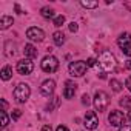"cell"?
<instances>
[{
	"mask_svg": "<svg viewBox=\"0 0 131 131\" xmlns=\"http://www.w3.org/2000/svg\"><path fill=\"white\" fill-rule=\"evenodd\" d=\"M128 117H129V119H131V110H129V114H128Z\"/></svg>",
	"mask_w": 131,
	"mask_h": 131,
	"instance_id": "cell-31",
	"label": "cell"
},
{
	"mask_svg": "<svg viewBox=\"0 0 131 131\" xmlns=\"http://www.w3.org/2000/svg\"><path fill=\"white\" fill-rule=\"evenodd\" d=\"M110 85H111V88H113V90H114L116 93H119V91L122 90V83H120L119 80H116V79H111Z\"/></svg>",
	"mask_w": 131,
	"mask_h": 131,
	"instance_id": "cell-19",
	"label": "cell"
},
{
	"mask_svg": "<svg viewBox=\"0 0 131 131\" xmlns=\"http://www.w3.org/2000/svg\"><path fill=\"white\" fill-rule=\"evenodd\" d=\"M128 67H129V68H131V62H129V63H128Z\"/></svg>",
	"mask_w": 131,
	"mask_h": 131,
	"instance_id": "cell-32",
	"label": "cell"
},
{
	"mask_svg": "<svg viewBox=\"0 0 131 131\" xmlns=\"http://www.w3.org/2000/svg\"><path fill=\"white\" fill-rule=\"evenodd\" d=\"M65 23V16H57L54 19V26H62Z\"/></svg>",
	"mask_w": 131,
	"mask_h": 131,
	"instance_id": "cell-22",
	"label": "cell"
},
{
	"mask_svg": "<svg viewBox=\"0 0 131 131\" xmlns=\"http://www.w3.org/2000/svg\"><path fill=\"white\" fill-rule=\"evenodd\" d=\"M99 65H100L105 71H113V70L116 68V59H114V56H113L110 51H103V52L100 54Z\"/></svg>",
	"mask_w": 131,
	"mask_h": 131,
	"instance_id": "cell-2",
	"label": "cell"
},
{
	"mask_svg": "<svg viewBox=\"0 0 131 131\" xmlns=\"http://www.w3.org/2000/svg\"><path fill=\"white\" fill-rule=\"evenodd\" d=\"M13 22H14L13 17H9V16H2V17H0V29L9 28V26L13 25Z\"/></svg>",
	"mask_w": 131,
	"mask_h": 131,
	"instance_id": "cell-14",
	"label": "cell"
},
{
	"mask_svg": "<svg viewBox=\"0 0 131 131\" xmlns=\"http://www.w3.org/2000/svg\"><path fill=\"white\" fill-rule=\"evenodd\" d=\"M83 125L86 126V129H96L99 125V117L94 111H86L85 119H83Z\"/></svg>",
	"mask_w": 131,
	"mask_h": 131,
	"instance_id": "cell-8",
	"label": "cell"
},
{
	"mask_svg": "<svg viewBox=\"0 0 131 131\" xmlns=\"http://www.w3.org/2000/svg\"><path fill=\"white\" fill-rule=\"evenodd\" d=\"M86 68L88 65L82 60H76V62H71L70 67H68V71L73 77H82L85 73H86Z\"/></svg>",
	"mask_w": 131,
	"mask_h": 131,
	"instance_id": "cell-5",
	"label": "cell"
},
{
	"mask_svg": "<svg viewBox=\"0 0 131 131\" xmlns=\"http://www.w3.org/2000/svg\"><path fill=\"white\" fill-rule=\"evenodd\" d=\"M117 45H119V48L122 49V52H123L125 56L131 57V36H129L128 32H123V34L119 36Z\"/></svg>",
	"mask_w": 131,
	"mask_h": 131,
	"instance_id": "cell-6",
	"label": "cell"
},
{
	"mask_svg": "<svg viewBox=\"0 0 131 131\" xmlns=\"http://www.w3.org/2000/svg\"><path fill=\"white\" fill-rule=\"evenodd\" d=\"M77 29H79L77 23H74V22H73V23H70V31H71V32H76Z\"/></svg>",
	"mask_w": 131,
	"mask_h": 131,
	"instance_id": "cell-26",
	"label": "cell"
},
{
	"mask_svg": "<svg viewBox=\"0 0 131 131\" xmlns=\"http://www.w3.org/2000/svg\"><path fill=\"white\" fill-rule=\"evenodd\" d=\"M120 106H123V108H129L131 110V97L129 96H123L122 99H120Z\"/></svg>",
	"mask_w": 131,
	"mask_h": 131,
	"instance_id": "cell-18",
	"label": "cell"
},
{
	"mask_svg": "<svg viewBox=\"0 0 131 131\" xmlns=\"http://www.w3.org/2000/svg\"><path fill=\"white\" fill-rule=\"evenodd\" d=\"M34 70V63L31 62V59H22L20 62H17V73L22 76H28L31 74Z\"/></svg>",
	"mask_w": 131,
	"mask_h": 131,
	"instance_id": "cell-7",
	"label": "cell"
},
{
	"mask_svg": "<svg viewBox=\"0 0 131 131\" xmlns=\"http://www.w3.org/2000/svg\"><path fill=\"white\" fill-rule=\"evenodd\" d=\"M125 85H126V88H128V90L131 91V76H129V77L126 79V82H125Z\"/></svg>",
	"mask_w": 131,
	"mask_h": 131,
	"instance_id": "cell-29",
	"label": "cell"
},
{
	"mask_svg": "<svg viewBox=\"0 0 131 131\" xmlns=\"http://www.w3.org/2000/svg\"><path fill=\"white\" fill-rule=\"evenodd\" d=\"M40 14H42L43 19H56V17H54V11H52L51 8H48V6L42 8V9H40Z\"/></svg>",
	"mask_w": 131,
	"mask_h": 131,
	"instance_id": "cell-16",
	"label": "cell"
},
{
	"mask_svg": "<svg viewBox=\"0 0 131 131\" xmlns=\"http://www.w3.org/2000/svg\"><path fill=\"white\" fill-rule=\"evenodd\" d=\"M54 90H56V82L51 80V79L45 80V82L40 85V93H42L43 96H46V97H49V96L54 93Z\"/></svg>",
	"mask_w": 131,
	"mask_h": 131,
	"instance_id": "cell-11",
	"label": "cell"
},
{
	"mask_svg": "<svg viewBox=\"0 0 131 131\" xmlns=\"http://www.w3.org/2000/svg\"><path fill=\"white\" fill-rule=\"evenodd\" d=\"M0 76H2L3 80H9V79L13 77V70H11L9 67H3V70H2V73H0Z\"/></svg>",
	"mask_w": 131,
	"mask_h": 131,
	"instance_id": "cell-17",
	"label": "cell"
},
{
	"mask_svg": "<svg viewBox=\"0 0 131 131\" xmlns=\"http://www.w3.org/2000/svg\"><path fill=\"white\" fill-rule=\"evenodd\" d=\"M119 131H131V126L123 125V126H120V128H119Z\"/></svg>",
	"mask_w": 131,
	"mask_h": 131,
	"instance_id": "cell-28",
	"label": "cell"
},
{
	"mask_svg": "<svg viewBox=\"0 0 131 131\" xmlns=\"http://www.w3.org/2000/svg\"><path fill=\"white\" fill-rule=\"evenodd\" d=\"M108 122L113 125V126H123L125 123V116L122 111H111L110 116H108Z\"/></svg>",
	"mask_w": 131,
	"mask_h": 131,
	"instance_id": "cell-10",
	"label": "cell"
},
{
	"mask_svg": "<svg viewBox=\"0 0 131 131\" xmlns=\"http://www.w3.org/2000/svg\"><path fill=\"white\" fill-rule=\"evenodd\" d=\"M26 37L32 42H42L45 39V32H43V29H40L37 26H31L26 29Z\"/></svg>",
	"mask_w": 131,
	"mask_h": 131,
	"instance_id": "cell-9",
	"label": "cell"
},
{
	"mask_svg": "<svg viewBox=\"0 0 131 131\" xmlns=\"http://www.w3.org/2000/svg\"><path fill=\"white\" fill-rule=\"evenodd\" d=\"M29 94H31V90H29V85H26V83H19L14 90V99L19 103H25L28 100Z\"/></svg>",
	"mask_w": 131,
	"mask_h": 131,
	"instance_id": "cell-3",
	"label": "cell"
},
{
	"mask_svg": "<svg viewBox=\"0 0 131 131\" xmlns=\"http://www.w3.org/2000/svg\"><path fill=\"white\" fill-rule=\"evenodd\" d=\"M82 103H83V105H90V103H91V99H90L88 94H83V96H82Z\"/></svg>",
	"mask_w": 131,
	"mask_h": 131,
	"instance_id": "cell-25",
	"label": "cell"
},
{
	"mask_svg": "<svg viewBox=\"0 0 131 131\" xmlns=\"http://www.w3.org/2000/svg\"><path fill=\"white\" fill-rule=\"evenodd\" d=\"M93 103H94L96 111L102 113V111H105V110L108 108V105H110V97H108V94H106L105 91H97V93L94 94Z\"/></svg>",
	"mask_w": 131,
	"mask_h": 131,
	"instance_id": "cell-1",
	"label": "cell"
},
{
	"mask_svg": "<svg viewBox=\"0 0 131 131\" xmlns=\"http://www.w3.org/2000/svg\"><path fill=\"white\" fill-rule=\"evenodd\" d=\"M20 116H22V111H20V110H14V111H13V114H11L13 120H19V119H20Z\"/></svg>",
	"mask_w": 131,
	"mask_h": 131,
	"instance_id": "cell-23",
	"label": "cell"
},
{
	"mask_svg": "<svg viewBox=\"0 0 131 131\" xmlns=\"http://www.w3.org/2000/svg\"><path fill=\"white\" fill-rule=\"evenodd\" d=\"M76 91H77V85L74 82H71V80L65 82V90H63V97L65 99H73Z\"/></svg>",
	"mask_w": 131,
	"mask_h": 131,
	"instance_id": "cell-12",
	"label": "cell"
},
{
	"mask_svg": "<svg viewBox=\"0 0 131 131\" xmlns=\"http://www.w3.org/2000/svg\"><path fill=\"white\" fill-rule=\"evenodd\" d=\"M52 40H54V43H56L57 46H62V45L65 43V34H63L62 31H56V32L52 34Z\"/></svg>",
	"mask_w": 131,
	"mask_h": 131,
	"instance_id": "cell-15",
	"label": "cell"
},
{
	"mask_svg": "<svg viewBox=\"0 0 131 131\" xmlns=\"http://www.w3.org/2000/svg\"><path fill=\"white\" fill-rule=\"evenodd\" d=\"M80 5L83 6V8H97L99 6V3L97 2H88V0H82V2H80Z\"/></svg>",
	"mask_w": 131,
	"mask_h": 131,
	"instance_id": "cell-21",
	"label": "cell"
},
{
	"mask_svg": "<svg viewBox=\"0 0 131 131\" xmlns=\"http://www.w3.org/2000/svg\"><path fill=\"white\" fill-rule=\"evenodd\" d=\"M37 49H36V46L34 45H31V43H28V45H25V56L28 57V59H34V57H37Z\"/></svg>",
	"mask_w": 131,
	"mask_h": 131,
	"instance_id": "cell-13",
	"label": "cell"
},
{
	"mask_svg": "<svg viewBox=\"0 0 131 131\" xmlns=\"http://www.w3.org/2000/svg\"><path fill=\"white\" fill-rule=\"evenodd\" d=\"M0 119H2V126H6L9 123V117H8V114H6L5 110L0 111Z\"/></svg>",
	"mask_w": 131,
	"mask_h": 131,
	"instance_id": "cell-20",
	"label": "cell"
},
{
	"mask_svg": "<svg viewBox=\"0 0 131 131\" xmlns=\"http://www.w3.org/2000/svg\"><path fill=\"white\" fill-rule=\"evenodd\" d=\"M56 131H70V129L65 126V125H59V126L56 128Z\"/></svg>",
	"mask_w": 131,
	"mask_h": 131,
	"instance_id": "cell-27",
	"label": "cell"
},
{
	"mask_svg": "<svg viewBox=\"0 0 131 131\" xmlns=\"http://www.w3.org/2000/svg\"><path fill=\"white\" fill-rule=\"evenodd\" d=\"M97 63H99V60H97V59H94V57H90V59L86 60V65H88V67H96Z\"/></svg>",
	"mask_w": 131,
	"mask_h": 131,
	"instance_id": "cell-24",
	"label": "cell"
},
{
	"mask_svg": "<svg viewBox=\"0 0 131 131\" xmlns=\"http://www.w3.org/2000/svg\"><path fill=\"white\" fill-rule=\"evenodd\" d=\"M40 67H42V70H43L45 73H49V74H51V73L57 71V68H59V60H57V57H54V56H46V57L42 59Z\"/></svg>",
	"mask_w": 131,
	"mask_h": 131,
	"instance_id": "cell-4",
	"label": "cell"
},
{
	"mask_svg": "<svg viewBox=\"0 0 131 131\" xmlns=\"http://www.w3.org/2000/svg\"><path fill=\"white\" fill-rule=\"evenodd\" d=\"M42 131H52V128H51L49 125H43V126H42Z\"/></svg>",
	"mask_w": 131,
	"mask_h": 131,
	"instance_id": "cell-30",
	"label": "cell"
}]
</instances>
